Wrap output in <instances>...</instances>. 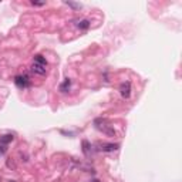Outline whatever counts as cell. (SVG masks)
<instances>
[{
	"label": "cell",
	"mask_w": 182,
	"mask_h": 182,
	"mask_svg": "<svg viewBox=\"0 0 182 182\" xmlns=\"http://www.w3.org/2000/svg\"><path fill=\"white\" fill-rule=\"evenodd\" d=\"M34 63H39V64H43V65H46V64H47L46 59H44L43 56H40V54H37V56L34 57Z\"/></svg>",
	"instance_id": "cell-4"
},
{
	"label": "cell",
	"mask_w": 182,
	"mask_h": 182,
	"mask_svg": "<svg viewBox=\"0 0 182 182\" xmlns=\"http://www.w3.org/2000/svg\"><path fill=\"white\" fill-rule=\"evenodd\" d=\"M78 29H83V30H86V29H88V26H90V22L88 20H81L80 23H78Z\"/></svg>",
	"instance_id": "cell-6"
},
{
	"label": "cell",
	"mask_w": 182,
	"mask_h": 182,
	"mask_svg": "<svg viewBox=\"0 0 182 182\" xmlns=\"http://www.w3.org/2000/svg\"><path fill=\"white\" fill-rule=\"evenodd\" d=\"M31 4H33V6H43L44 2H34V0H33V2H31Z\"/></svg>",
	"instance_id": "cell-11"
},
{
	"label": "cell",
	"mask_w": 182,
	"mask_h": 182,
	"mask_svg": "<svg viewBox=\"0 0 182 182\" xmlns=\"http://www.w3.org/2000/svg\"><path fill=\"white\" fill-rule=\"evenodd\" d=\"M67 4H68V6H71V7H74V9H80V7H81V4H78V3H71V2H67Z\"/></svg>",
	"instance_id": "cell-9"
},
{
	"label": "cell",
	"mask_w": 182,
	"mask_h": 182,
	"mask_svg": "<svg viewBox=\"0 0 182 182\" xmlns=\"http://www.w3.org/2000/svg\"><path fill=\"white\" fill-rule=\"evenodd\" d=\"M26 83H27V81H26L24 77H17V78H16V84H17V86H20V87H24Z\"/></svg>",
	"instance_id": "cell-7"
},
{
	"label": "cell",
	"mask_w": 182,
	"mask_h": 182,
	"mask_svg": "<svg viewBox=\"0 0 182 182\" xmlns=\"http://www.w3.org/2000/svg\"><path fill=\"white\" fill-rule=\"evenodd\" d=\"M83 147H84V152H86V154H88V142L83 141Z\"/></svg>",
	"instance_id": "cell-10"
},
{
	"label": "cell",
	"mask_w": 182,
	"mask_h": 182,
	"mask_svg": "<svg viewBox=\"0 0 182 182\" xmlns=\"http://www.w3.org/2000/svg\"><path fill=\"white\" fill-rule=\"evenodd\" d=\"M101 149H102V151H107V152L117 151V149H118V145L117 144H104V145H101Z\"/></svg>",
	"instance_id": "cell-3"
},
{
	"label": "cell",
	"mask_w": 182,
	"mask_h": 182,
	"mask_svg": "<svg viewBox=\"0 0 182 182\" xmlns=\"http://www.w3.org/2000/svg\"><path fill=\"white\" fill-rule=\"evenodd\" d=\"M70 84H71V81H70V80H65L64 83L61 84L60 90H61V91H65V90H67V88H70Z\"/></svg>",
	"instance_id": "cell-8"
},
{
	"label": "cell",
	"mask_w": 182,
	"mask_h": 182,
	"mask_svg": "<svg viewBox=\"0 0 182 182\" xmlns=\"http://www.w3.org/2000/svg\"><path fill=\"white\" fill-rule=\"evenodd\" d=\"M31 71H33L34 74H39V75H44L46 74V65L43 64H39V63H33L31 65Z\"/></svg>",
	"instance_id": "cell-1"
},
{
	"label": "cell",
	"mask_w": 182,
	"mask_h": 182,
	"mask_svg": "<svg viewBox=\"0 0 182 182\" xmlns=\"http://www.w3.org/2000/svg\"><path fill=\"white\" fill-rule=\"evenodd\" d=\"M4 152H6V148L2 145V147H0V154H4Z\"/></svg>",
	"instance_id": "cell-12"
},
{
	"label": "cell",
	"mask_w": 182,
	"mask_h": 182,
	"mask_svg": "<svg viewBox=\"0 0 182 182\" xmlns=\"http://www.w3.org/2000/svg\"><path fill=\"white\" fill-rule=\"evenodd\" d=\"M120 91H121V96L124 98H128L131 96V84L130 83H122L120 87Z\"/></svg>",
	"instance_id": "cell-2"
},
{
	"label": "cell",
	"mask_w": 182,
	"mask_h": 182,
	"mask_svg": "<svg viewBox=\"0 0 182 182\" xmlns=\"http://www.w3.org/2000/svg\"><path fill=\"white\" fill-rule=\"evenodd\" d=\"M12 182H14V181H12Z\"/></svg>",
	"instance_id": "cell-13"
},
{
	"label": "cell",
	"mask_w": 182,
	"mask_h": 182,
	"mask_svg": "<svg viewBox=\"0 0 182 182\" xmlns=\"http://www.w3.org/2000/svg\"><path fill=\"white\" fill-rule=\"evenodd\" d=\"M13 141V135H3L0 137V142L2 144H9V142Z\"/></svg>",
	"instance_id": "cell-5"
}]
</instances>
